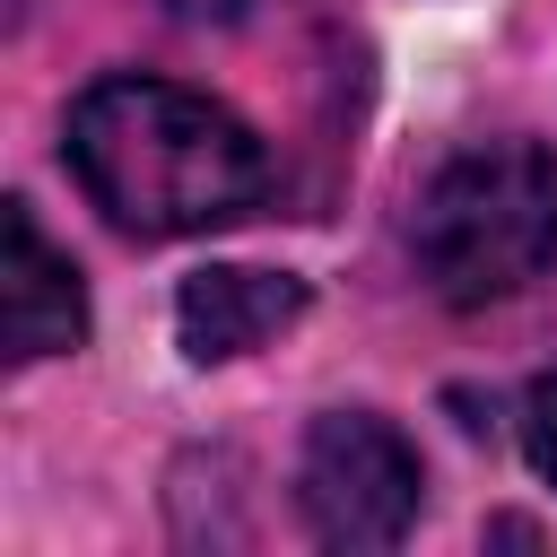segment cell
<instances>
[{"mask_svg": "<svg viewBox=\"0 0 557 557\" xmlns=\"http://www.w3.org/2000/svg\"><path fill=\"white\" fill-rule=\"evenodd\" d=\"M0 339H9L17 366L70 357L87 339V287H78L70 252L44 244V226H35L26 200L0 209Z\"/></svg>", "mask_w": 557, "mask_h": 557, "instance_id": "4", "label": "cell"}, {"mask_svg": "<svg viewBox=\"0 0 557 557\" xmlns=\"http://www.w3.org/2000/svg\"><path fill=\"white\" fill-rule=\"evenodd\" d=\"M61 148H70L78 191L122 235H148V244L235 226L270 191V157L226 104L174 78H139V70L96 78L70 104Z\"/></svg>", "mask_w": 557, "mask_h": 557, "instance_id": "1", "label": "cell"}, {"mask_svg": "<svg viewBox=\"0 0 557 557\" xmlns=\"http://www.w3.org/2000/svg\"><path fill=\"white\" fill-rule=\"evenodd\" d=\"M296 313H305V278H287V270H244V261L191 270L183 296H174V331H183V357H191V366L252 357V348L278 339Z\"/></svg>", "mask_w": 557, "mask_h": 557, "instance_id": "5", "label": "cell"}, {"mask_svg": "<svg viewBox=\"0 0 557 557\" xmlns=\"http://www.w3.org/2000/svg\"><path fill=\"white\" fill-rule=\"evenodd\" d=\"M418 487H426V479H418V453H409V435H400L392 418H374V409H322V418L305 426L296 505H305V522H313L322 548L366 557V548L409 540Z\"/></svg>", "mask_w": 557, "mask_h": 557, "instance_id": "3", "label": "cell"}, {"mask_svg": "<svg viewBox=\"0 0 557 557\" xmlns=\"http://www.w3.org/2000/svg\"><path fill=\"white\" fill-rule=\"evenodd\" d=\"M165 17H183V26H226V17H244V0H157Z\"/></svg>", "mask_w": 557, "mask_h": 557, "instance_id": "7", "label": "cell"}, {"mask_svg": "<svg viewBox=\"0 0 557 557\" xmlns=\"http://www.w3.org/2000/svg\"><path fill=\"white\" fill-rule=\"evenodd\" d=\"M522 453H531V470L557 487V374H540V383L522 392Z\"/></svg>", "mask_w": 557, "mask_h": 557, "instance_id": "6", "label": "cell"}, {"mask_svg": "<svg viewBox=\"0 0 557 557\" xmlns=\"http://www.w3.org/2000/svg\"><path fill=\"white\" fill-rule=\"evenodd\" d=\"M418 278L444 305H505L557 261V157L540 139H479L435 165L409 218Z\"/></svg>", "mask_w": 557, "mask_h": 557, "instance_id": "2", "label": "cell"}]
</instances>
